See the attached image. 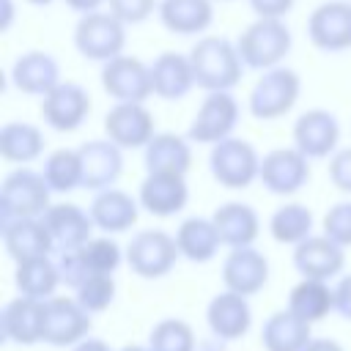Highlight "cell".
<instances>
[{"mask_svg": "<svg viewBox=\"0 0 351 351\" xmlns=\"http://www.w3.org/2000/svg\"><path fill=\"white\" fill-rule=\"evenodd\" d=\"M299 93H302V80L293 69H285V66L266 69L250 90V99H247L250 115L258 121H277L293 110Z\"/></svg>", "mask_w": 351, "mask_h": 351, "instance_id": "277c9868", "label": "cell"}, {"mask_svg": "<svg viewBox=\"0 0 351 351\" xmlns=\"http://www.w3.org/2000/svg\"><path fill=\"white\" fill-rule=\"evenodd\" d=\"M60 80V66L49 52H38L30 49L25 55H19L11 66V85L19 93L27 96H47Z\"/></svg>", "mask_w": 351, "mask_h": 351, "instance_id": "cb8c5ba5", "label": "cell"}, {"mask_svg": "<svg viewBox=\"0 0 351 351\" xmlns=\"http://www.w3.org/2000/svg\"><path fill=\"white\" fill-rule=\"evenodd\" d=\"M324 233L340 247H351V200L335 203L324 217Z\"/></svg>", "mask_w": 351, "mask_h": 351, "instance_id": "ab89813d", "label": "cell"}, {"mask_svg": "<svg viewBox=\"0 0 351 351\" xmlns=\"http://www.w3.org/2000/svg\"><path fill=\"white\" fill-rule=\"evenodd\" d=\"M101 88L112 101H145L154 93L151 66L140 58L118 55L101 66Z\"/></svg>", "mask_w": 351, "mask_h": 351, "instance_id": "30bf717a", "label": "cell"}, {"mask_svg": "<svg viewBox=\"0 0 351 351\" xmlns=\"http://www.w3.org/2000/svg\"><path fill=\"white\" fill-rule=\"evenodd\" d=\"M44 222L49 228V236L55 241L58 252L80 250L88 239H93V217L90 211H82L74 203H55L47 208Z\"/></svg>", "mask_w": 351, "mask_h": 351, "instance_id": "7402d4cb", "label": "cell"}, {"mask_svg": "<svg viewBox=\"0 0 351 351\" xmlns=\"http://www.w3.org/2000/svg\"><path fill=\"white\" fill-rule=\"evenodd\" d=\"M219 236H222V244L225 247H252L255 239H258V230H261V219L255 214L252 206L247 203H225L219 206L214 214H211Z\"/></svg>", "mask_w": 351, "mask_h": 351, "instance_id": "f1b7e54d", "label": "cell"}, {"mask_svg": "<svg viewBox=\"0 0 351 351\" xmlns=\"http://www.w3.org/2000/svg\"><path fill=\"white\" fill-rule=\"evenodd\" d=\"M88 332H90V313L77 302V296H49L44 302L41 343L66 348L85 340Z\"/></svg>", "mask_w": 351, "mask_h": 351, "instance_id": "ba28073f", "label": "cell"}, {"mask_svg": "<svg viewBox=\"0 0 351 351\" xmlns=\"http://www.w3.org/2000/svg\"><path fill=\"white\" fill-rule=\"evenodd\" d=\"M219 3H230V0H219Z\"/></svg>", "mask_w": 351, "mask_h": 351, "instance_id": "816d5d0a", "label": "cell"}, {"mask_svg": "<svg viewBox=\"0 0 351 351\" xmlns=\"http://www.w3.org/2000/svg\"><path fill=\"white\" fill-rule=\"evenodd\" d=\"M49 195H52V189H49L44 173H36L30 167L11 170L0 186V222L44 217L47 208L52 206Z\"/></svg>", "mask_w": 351, "mask_h": 351, "instance_id": "7a4b0ae2", "label": "cell"}, {"mask_svg": "<svg viewBox=\"0 0 351 351\" xmlns=\"http://www.w3.org/2000/svg\"><path fill=\"white\" fill-rule=\"evenodd\" d=\"M11 19H14V3L11 0H3V22H0V27L8 30L11 27Z\"/></svg>", "mask_w": 351, "mask_h": 351, "instance_id": "c3c4849f", "label": "cell"}, {"mask_svg": "<svg viewBox=\"0 0 351 351\" xmlns=\"http://www.w3.org/2000/svg\"><path fill=\"white\" fill-rule=\"evenodd\" d=\"M107 5L123 25H140L159 8V0H107Z\"/></svg>", "mask_w": 351, "mask_h": 351, "instance_id": "60d3db41", "label": "cell"}, {"mask_svg": "<svg viewBox=\"0 0 351 351\" xmlns=\"http://www.w3.org/2000/svg\"><path fill=\"white\" fill-rule=\"evenodd\" d=\"M192 140L173 134V132H159L151 137V143L143 148L145 151V170H167V173H189L192 167Z\"/></svg>", "mask_w": 351, "mask_h": 351, "instance_id": "4dcf8cb0", "label": "cell"}, {"mask_svg": "<svg viewBox=\"0 0 351 351\" xmlns=\"http://www.w3.org/2000/svg\"><path fill=\"white\" fill-rule=\"evenodd\" d=\"M14 285H16V291L22 296H30V299H49V296H55V291L60 285L58 261L44 255V258H30V261L16 263Z\"/></svg>", "mask_w": 351, "mask_h": 351, "instance_id": "d6a6232c", "label": "cell"}, {"mask_svg": "<svg viewBox=\"0 0 351 351\" xmlns=\"http://www.w3.org/2000/svg\"><path fill=\"white\" fill-rule=\"evenodd\" d=\"M52 192H71L82 186V159L80 148H58L44 159L41 167Z\"/></svg>", "mask_w": 351, "mask_h": 351, "instance_id": "d590c367", "label": "cell"}, {"mask_svg": "<svg viewBox=\"0 0 351 351\" xmlns=\"http://www.w3.org/2000/svg\"><path fill=\"white\" fill-rule=\"evenodd\" d=\"M151 351H197L195 329L181 318H162L148 335Z\"/></svg>", "mask_w": 351, "mask_h": 351, "instance_id": "74e56055", "label": "cell"}, {"mask_svg": "<svg viewBox=\"0 0 351 351\" xmlns=\"http://www.w3.org/2000/svg\"><path fill=\"white\" fill-rule=\"evenodd\" d=\"M296 0H250V8L255 16H269V19H282Z\"/></svg>", "mask_w": 351, "mask_h": 351, "instance_id": "7bdbcfd3", "label": "cell"}, {"mask_svg": "<svg viewBox=\"0 0 351 351\" xmlns=\"http://www.w3.org/2000/svg\"><path fill=\"white\" fill-rule=\"evenodd\" d=\"M206 324L211 329V335L222 343H233L239 337H244L252 326V310L247 296L236 293V291H222L217 293L208 307H206Z\"/></svg>", "mask_w": 351, "mask_h": 351, "instance_id": "d6986e66", "label": "cell"}, {"mask_svg": "<svg viewBox=\"0 0 351 351\" xmlns=\"http://www.w3.org/2000/svg\"><path fill=\"white\" fill-rule=\"evenodd\" d=\"M222 282L241 296L258 293L269 282V261L255 247H233L222 261Z\"/></svg>", "mask_w": 351, "mask_h": 351, "instance_id": "44dd1931", "label": "cell"}, {"mask_svg": "<svg viewBox=\"0 0 351 351\" xmlns=\"http://www.w3.org/2000/svg\"><path fill=\"white\" fill-rule=\"evenodd\" d=\"M71 11H77V14H90V11H99L107 0H63Z\"/></svg>", "mask_w": 351, "mask_h": 351, "instance_id": "f6af8a7d", "label": "cell"}, {"mask_svg": "<svg viewBox=\"0 0 351 351\" xmlns=\"http://www.w3.org/2000/svg\"><path fill=\"white\" fill-rule=\"evenodd\" d=\"M335 313L351 321V274H343L335 282Z\"/></svg>", "mask_w": 351, "mask_h": 351, "instance_id": "ee69618b", "label": "cell"}, {"mask_svg": "<svg viewBox=\"0 0 351 351\" xmlns=\"http://www.w3.org/2000/svg\"><path fill=\"white\" fill-rule=\"evenodd\" d=\"M258 181L271 195H296L310 181V159L296 148H274L261 159V176Z\"/></svg>", "mask_w": 351, "mask_h": 351, "instance_id": "8fae6325", "label": "cell"}, {"mask_svg": "<svg viewBox=\"0 0 351 351\" xmlns=\"http://www.w3.org/2000/svg\"><path fill=\"white\" fill-rule=\"evenodd\" d=\"M77 255H80L88 277H93V274H115V269L126 261V252L118 247V241L110 239V233L88 239L77 250Z\"/></svg>", "mask_w": 351, "mask_h": 351, "instance_id": "8d00e7d4", "label": "cell"}, {"mask_svg": "<svg viewBox=\"0 0 351 351\" xmlns=\"http://www.w3.org/2000/svg\"><path fill=\"white\" fill-rule=\"evenodd\" d=\"M74 296H77V302L93 315V313H101V310H107L110 304H112V299H115V280H112V274H93V277H88L77 291H74Z\"/></svg>", "mask_w": 351, "mask_h": 351, "instance_id": "f35d334b", "label": "cell"}, {"mask_svg": "<svg viewBox=\"0 0 351 351\" xmlns=\"http://www.w3.org/2000/svg\"><path fill=\"white\" fill-rule=\"evenodd\" d=\"M313 340V324L302 321L291 310H277L263 321L261 343L266 351H304Z\"/></svg>", "mask_w": 351, "mask_h": 351, "instance_id": "83f0119b", "label": "cell"}, {"mask_svg": "<svg viewBox=\"0 0 351 351\" xmlns=\"http://www.w3.org/2000/svg\"><path fill=\"white\" fill-rule=\"evenodd\" d=\"M271 239L280 244H299L313 236V211L304 203H285L269 219Z\"/></svg>", "mask_w": 351, "mask_h": 351, "instance_id": "e575fe53", "label": "cell"}, {"mask_svg": "<svg viewBox=\"0 0 351 351\" xmlns=\"http://www.w3.org/2000/svg\"><path fill=\"white\" fill-rule=\"evenodd\" d=\"M151 82H154V93L159 99L167 101H178L184 99L197 82H195V71H192V60L189 55L181 52H162L154 63H151Z\"/></svg>", "mask_w": 351, "mask_h": 351, "instance_id": "484cf974", "label": "cell"}, {"mask_svg": "<svg viewBox=\"0 0 351 351\" xmlns=\"http://www.w3.org/2000/svg\"><path fill=\"white\" fill-rule=\"evenodd\" d=\"M208 170L214 181L225 189H247L261 176V156L252 143L241 137H225L211 145Z\"/></svg>", "mask_w": 351, "mask_h": 351, "instance_id": "8992f818", "label": "cell"}, {"mask_svg": "<svg viewBox=\"0 0 351 351\" xmlns=\"http://www.w3.org/2000/svg\"><path fill=\"white\" fill-rule=\"evenodd\" d=\"M346 247H340L337 241H332L326 233L324 236H307L304 241H299L293 247V269L302 277H313V280H335L343 266H346Z\"/></svg>", "mask_w": 351, "mask_h": 351, "instance_id": "ac0fdd59", "label": "cell"}, {"mask_svg": "<svg viewBox=\"0 0 351 351\" xmlns=\"http://www.w3.org/2000/svg\"><path fill=\"white\" fill-rule=\"evenodd\" d=\"M288 310L293 315H299L302 321H307V324H318L335 310V288H329L326 280L302 277L291 288Z\"/></svg>", "mask_w": 351, "mask_h": 351, "instance_id": "1f68e13d", "label": "cell"}, {"mask_svg": "<svg viewBox=\"0 0 351 351\" xmlns=\"http://www.w3.org/2000/svg\"><path fill=\"white\" fill-rule=\"evenodd\" d=\"M236 123H239V101L230 96V90H211L197 107L186 137L192 143L217 145L219 140L233 137Z\"/></svg>", "mask_w": 351, "mask_h": 351, "instance_id": "9c48e42d", "label": "cell"}, {"mask_svg": "<svg viewBox=\"0 0 351 351\" xmlns=\"http://www.w3.org/2000/svg\"><path fill=\"white\" fill-rule=\"evenodd\" d=\"M71 351H112V348L104 340H99V337H85L77 346H71Z\"/></svg>", "mask_w": 351, "mask_h": 351, "instance_id": "7dc6e473", "label": "cell"}, {"mask_svg": "<svg viewBox=\"0 0 351 351\" xmlns=\"http://www.w3.org/2000/svg\"><path fill=\"white\" fill-rule=\"evenodd\" d=\"M176 241H178L181 258H186L192 263H208L219 252L222 236L211 217H189L178 225Z\"/></svg>", "mask_w": 351, "mask_h": 351, "instance_id": "f546056e", "label": "cell"}, {"mask_svg": "<svg viewBox=\"0 0 351 351\" xmlns=\"http://www.w3.org/2000/svg\"><path fill=\"white\" fill-rule=\"evenodd\" d=\"M121 351H151L148 346H123Z\"/></svg>", "mask_w": 351, "mask_h": 351, "instance_id": "681fc988", "label": "cell"}, {"mask_svg": "<svg viewBox=\"0 0 351 351\" xmlns=\"http://www.w3.org/2000/svg\"><path fill=\"white\" fill-rule=\"evenodd\" d=\"M137 200L151 217L178 214L189 200V186H186L184 173H167V170L148 173L140 184Z\"/></svg>", "mask_w": 351, "mask_h": 351, "instance_id": "e0dca14e", "label": "cell"}, {"mask_svg": "<svg viewBox=\"0 0 351 351\" xmlns=\"http://www.w3.org/2000/svg\"><path fill=\"white\" fill-rule=\"evenodd\" d=\"M178 258H181L178 241L167 230L148 228L134 233L126 244V266L143 280H159L170 274Z\"/></svg>", "mask_w": 351, "mask_h": 351, "instance_id": "52a82bcc", "label": "cell"}, {"mask_svg": "<svg viewBox=\"0 0 351 351\" xmlns=\"http://www.w3.org/2000/svg\"><path fill=\"white\" fill-rule=\"evenodd\" d=\"M44 302L47 299H30V296H14L3 304L0 313V332L8 343L16 346H36L44 335Z\"/></svg>", "mask_w": 351, "mask_h": 351, "instance_id": "ffe728a7", "label": "cell"}, {"mask_svg": "<svg viewBox=\"0 0 351 351\" xmlns=\"http://www.w3.org/2000/svg\"><path fill=\"white\" fill-rule=\"evenodd\" d=\"M307 36L321 52L351 49V0L321 3L307 19Z\"/></svg>", "mask_w": 351, "mask_h": 351, "instance_id": "4fadbf2b", "label": "cell"}, {"mask_svg": "<svg viewBox=\"0 0 351 351\" xmlns=\"http://www.w3.org/2000/svg\"><path fill=\"white\" fill-rule=\"evenodd\" d=\"M291 44H293V38H291L288 25L282 19H269V16H258L236 38L244 66L258 69V71L280 66L285 60V55L291 52Z\"/></svg>", "mask_w": 351, "mask_h": 351, "instance_id": "3957f363", "label": "cell"}, {"mask_svg": "<svg viewBox=\"0 0 351 351\" xmlns=\"http://www.w3.org/2000/svg\"><path fill=\"white\" fill-rule=\"evenodd\" d=\"M159 22L176 36L206 33L214 22V0H159Z\"/></svg>", "mask_w": 351, "mask_h": 351, "instance_id": "4316f807", "label": "cell"}, {"mask_svg": "<svg viewBox=\"0 0 351 351\" xmlns=\"http://www.w3.org/2000/svg\"><path fill=\"white\" fill-rule=\"evenodd\" d=\"M82 159V186L101 192L118 184L123 173V148L112 140H88L80 145Z\"/></svg>", "mask_w": 351, "mask_h": 351, "instance_id": "2e32d148", "label": "cell"}, {"mask_svg": "<svg viewBox=\"0 0 351 351\" xmlns=\"http://www.w3.org/2000/svg\"><path fill=\"white\" fill-rule=\"evenodd\" d=\"M27 3H30V5H49L52 0H27Z\"/></svg>", "mask_w": 351, "mask_h": 351, "instance_id": "f907efd6", "label": "cell"}, {"mask_svg": "<svg viewBox=\"0 0 351 351\" xmlns=\"http://www.w3.org/2000/svg\"><path fill=\"white\" fill-rule=\"evenodd\" d=\"M3 247L14 263L30 261V258H44V255L55 252V241L49 236L44 217L3 222Z\"/></svg>", "mask_w": 351, "mask_h": 351, "instance_id": "603a6c76", "label": "cell"}, {"mask_svg": "<svg viewBox=\"0 0 351 351\" xmlns=\"http://www.w3.org/2000/svg\"><path fill=\"white\" fill-rule=\"evenodd\" d=\"M140 200L132 197L129 192L118 189V186H110V189H101L96 192V197L90 200V217H93V225L104 233H123V230H132L137 217H140Z\"/></svg>", "mask_w": 351, "mask_h": 351, "instance_id": "d4e9b609", "label": "cell"}, {"mask_svg": "<svg viewBox=\"0 0 351 351\" xmlns=\"http://www.w3.org/2000/svg\"><path fill=\"white\" fill-rule=\"evenodd\" d=\"M340 143V123L329 110L313 107L302 112L293 123V145L307 159H326L337 151Z\"/></svg>", "mask_w": 351, "mask_h": 351, "instance_id": "9a60e30c", "label": "cell"}, {"mask_svg": "<svg viewBox=\"0 0 351 351\" xmlns=\"http://www.w3.org/2000/svg\"><path fill=\"white\" fill-rule=\"evenodd\" d=\"M104 134L115 145L126 148H145L154 132V115L145 101H115L104 115Z\"/></svg>", "mask_w": 351, "mask_h": 351, "instance_id": "7c38bea8", "label": "cell"}, {"mask_svg": "<svg viewBox=\"0 0 351 351\" xmlns=\"http://www.w3.org/2000/svg\"><path fill=\"white\" fill-rule=\"evenodd\" d=\"M304 351H343V346L332 337H313Z\"/></svg>", "mask_w": 351, "mask_h": 351, "instance_id": "bcb514c9", "label": "cell"}, {"mask_svg": "<svg viewBox=\"0 0 351 351\" xmlns=\"http://www.w3.org/2000/svg\"><path fill=\"white\" fill-rule=\"evenodd\" d=\"M189 60H192L195 82L206 93L236 88L241 80V71H244V60L239 55V47L222 36L197 38V44L189 49Z\"/></svg>", "mask_w": 351, "mask_h": 351, "instance_id": "6da1fadb", "label": "cell"}, {"mask_svg": "<svg viewBox=\"0 0 351 351\" xmlns=\"http://www.w3.org/2000/svg\"><path fill=\"white\" fill-rule=\"evenodd\" d=\"M74 47L85 60L107 63L123 55L126 47V25L110 11L82 14L74 27Z\"/></svg>", "mask_w": 351, "mask_h": 351, "instance_id": "5b68a950", "label": "cell"}, {"mask_svg": "<svg viewBox=\"0 0 351 351\" xmlns=\"http://www.w3.org/2000/svg\"><path fill=\"white\" fill-rule=\"evenodd\" d=\"M329 181L340 192L351 195V148H340V151L332 154V159H329Z\"/></svg>", "mask_w": 351, "mask_h": 351, "instance_id": "b9f144b4", "label": "cell"}, {"mask_svg": "<svg viewBox=\"0 0 351 351\" xmlns=\"http://www.w3.org/2000/svg\"><path fill=\"white\" fill-rule=\"evenodd\" d=\"M44 151V134L38 126L25 121H8L0 129V156L14 165L36 162Z\"/></svg>", "mask_w": 351, "mask_h": 351, "instance_id": "836d02e7", "label": "cell"}, {"mask_svg": "<svg viewBox=\"0 0 351 351\" xmlns=\"http://www.w3.org/2000/svg\"><path fill=\"white\" fill-rule=\"evenodd\" d=\"M41 115L55 132H74L90 115V96L80 82H58L47 96H41Z\"/></svg>", "mask_w": 351, "mask_h": 351, "instance_id": "5bb4252c", "label": "cell"}]
</instances>
